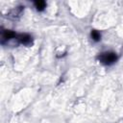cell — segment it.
I'll return each mask as SVG.
<instances>
[{
	"instance_id": "1",
	"label": "cell",
	"mask_w": 123,
	"mask_h": 123,
	"mask_svg": "<svg viewBox=\"0 0 123 123\" xmlns=\"http://www.w3.org/2000/svg\"><path fill=\"white\" fill-rule=\"evenodd\" d=\"M99 62L105 65L113 64L117 61V55L114 52H103L97 57Z\"/></svg>"
},
{
	"instance_id": "2",
	"label": "cell",
	"mask_w": 123,
	"mask_h": 123,
	"mask_svg": "<svg viewBox=\"0 0 123 123\" xmlns=\"http://www.w3.org/2000/svg\"><path fill=\"white\" fill-rule=\"evenodd\" d=\"M34 5H35L36 9L37 11H39V12L40 11H43L45 9V7H46V3L44 1H35L34 2Z\"/></svg>"
},
{
	"instance_id": "3",
	"label": "cell",
	"mask_w": 123,
	"mask_h": 123,
	"mask_svg": "<svg viewBox=\"0 0 123 123\" xmlns=\"http://www.w3.org/2000/svg\"><path fill=\"white\" fill-rule=\"evenodd\" d=\"M90 37L91 38L94 40V41H99L101 39V34L96 31V30H91V33H90Z\"/></svg>"
}]
</instances>
